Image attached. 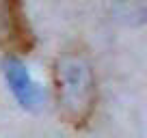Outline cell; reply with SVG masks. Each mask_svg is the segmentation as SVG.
Masks as SVG:
<instances>
[{"label":"cell","mask_w":147,"mask_h":138,"mask_svg":"<svg viewBox=\"0 0 147 138\" xmlns=\"http://www.w3.org/2000/svg\"><path fill=\"white\" fill-rule=\"evenodd\" d=\"M52 84L61 119L74 129H84L97 108V78L91 56L80 43L67 46L56 54Z\"/></svg>","instance_id":"cell-1"},{"label":"cell","mask_w":147,"mask_h":138,"mask_svg":"<svg viewBox=\"0 0 147 138\" xmlns=\"http://www.w3.org/2000/svg\"><path fill=\"white\" fill-rule=\"evenodd\" d=\"M5 78L9 84L11 93L15 95V99L22 104L26 110H35L39 108L43 99V93L39 88V84L32 80V76L26 71V67L22 65L20 58H5Z\"/></svg>","instance_id":"cell-3"},{"label":"cell","mask_w":147,"mask_h":138,"mask_svg":"<svg viewBox=\"0 0 147 138\" xmlns=\"http://www.w3.org/2000/svg\"><path fill=\"white\" fill-rule=\"evenodd\" d=\"M35 48V32L26 17L24 0H0V52L5 58H22Z\"/></svg>","instance_id":"cell-2"}]
</instances>
